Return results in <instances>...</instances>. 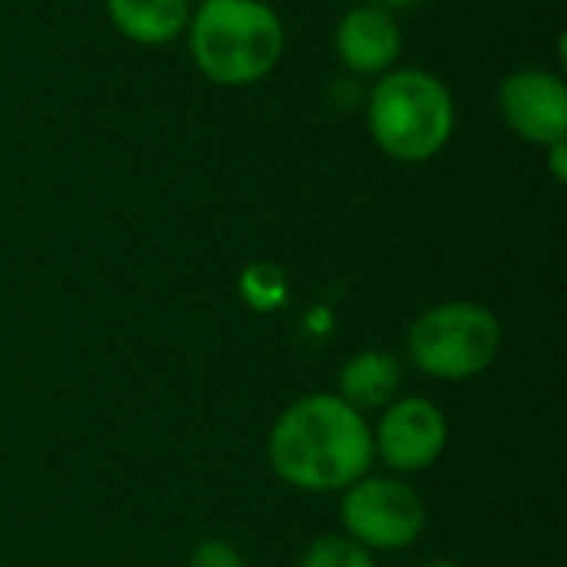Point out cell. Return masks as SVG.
<instances>
[{
	"label": "cell",
	"mask_w": 567,
	"mask_h": 567,
	"mask_svg": "<svg viewBox=\"0 0 567 567\" xmlns=\"http://www.w3.org/2000/svg\"><path fill=\"white\" fill-rule=\"evenodd\" d=\"M196 66L223 86L262 80L282 53V23L259 0H206L189 30Z\"/></svg>",
	"instance_id": "cell-2"
},
{
	"label": "cell",
	"mask_w": 567,
	"mask_h": 567,
	"mask_svg": "<svg viewBox=\"0 0 567 567\" xmlns=\"http://www.w3.org/2000/svg\"><path fill=\"white\" fill-rule=\"evenodd\" d=\"M113 27L136 43H166L189 20V0H106Z\"/></svg>",
	"instance_id": "cell-10"
},
{
	"label": "cell",
	"mask_w": 567,
	"mask_h": 567,
	"mask_svg": "<svg viewBox=\"0 0 567 567\" xmlns=\"http://www.w3.org/2000/svg\"><path fill=\"white\" fill-rule=\"evenodd\" d=\"M449 442V422L429 399H402L385 409L372 449L395 472H422L439 462Z\"/></svg>",
	"instance_id": "cell-6"
},
{
	"label": "cell",
	"mask_w": 567,
	"mask_h": 567,
	"mask_svg": "<svg viewBox=\"0 0 567 567\" xmlns=\"http://www.w3.org/2000/svg\"><path fill=\"white\" fill-rule=\"evenodd\" d=\"M385 7H409V3H415V0H382Z\"/></svg>",
	"instance_id": "cell-15"
},
{
	"label": "cell",
	"mask_w": 567,
	"mask_h": 567,
	"mask_svg": "<svg viewBox=\"0 0 567 567\" xmlns=\"http://www.w3.org/2000/svg\"><path fill=\"white\" fill-rule=\"evenodd\" d=\"M339 56L355 73H379L385 70L402 47V30L382 7H355L342 17L339 33Z\"/></svg>",
	"instance_id": "cell-8"
},
{
	"label": "cell",
	"mask_w": 567,
	"mask_h": 567,
	"mask_svg": "<svg viewBox=\"0 0 567 567\" xmlns=\"http://www.w3.org/2000/svg\"><path fill=\"white\" fill-rule=\"evenodd\" d=\"M243 296L256 309H276L286 299V276L276 266H252L243 272Z\"/></svg>",
	"instance_id": "cell-12"
},
{
	"label": "cell",
	"mask_w": 567,
	"mask_h": 567,
	"mask_svg": "<svg viewBox=\"0 0 567 567\" xmlns=\"http://www.w3.org/2000/svg\"><path fill=\"white\" fill-rule=\"evenodd\" d=\"M342 525L362 548L399 551L425 532V502L395 478H359L342 498Z\"/></svg>",
	"instance_id": "cell-5"
},
{
	"label": "cell",
	"mask_w": 567,
	"mask_h": 567,
	"mask_svg": "<svg viewBox=\"0 0 567 567\" xmlns=\"http://www.w3.org/2000/svg\"><path fill=\"white\" fill-rule=\"evenodd\" d=\"M425 567H458V565H449V561H435V565H425Z\"/></svg>",
	"instance_id": "cell-16"
},
{
	"label": "cell",
	"mask_w": 567,
	"mask_h": 567,
	"mask_svg": "<svg viewBox=\"0 0 567 567\" xmlns=\"http://www.w3.org/2000/svg\"><path fill=\"white\" fill-rule=\"evenodd\" d=\"M502 349L498 319L475 302H445L415 319L409 355L415 369L442 382H465L485 372Z\"/></svg>",
	"instance_id": "cell-4"
},
{
	"label": "cell",
	"mask_w": 567,
	"mask_h": 567,
	"mask_svg": "<svg viewBox=\"0 0 567 567\" xmlns=\"http://www.w3.org/2000/svg\"><path fill=\"white\" fill-rule=\"evenodd\" d=\"M455 123V106L442 80L425 70H399L369 96V126L375 143L405 163L435 156Z\"/></svg>",
	"instance_id": "cell-3"
},
{
	"label": "cell",
	"mask_w": 567,
	"mask_h": 567,
	"mask_svg": "<svg viewBox=\"0 0 567 567\" xmlns=\"http://www.w3.org/2000/svg\"><path fill=\"white\" fill-rule=\"evenodd\" d=\"M375 458L372 432L339 395L292 402L269 435V462L282 482L302 492H336L359 482Z\"/></svg>",
	"instance_id": "cell-1"
},
{
	"label": "cell",
	"mask_w": 567,
	"mask_h": 567,
	"mask_svg": "<svg viewBox=\"0 0 567 567\" xmlns=\"http://www.w3.org/2000/svg\"><path fill=\"white\" fill-rule=\"evenodd\" d=\"M299 567H375L369 551L362 545H355L352 538H319L309 545V551L302 555Z\"/></svg>",
	"instance_id": "cell-11"
},
{
	"label": "cell",
	"mask_w": 567,
	"mask_h": 567,
	"mask_svg": "<svg viewBox=\"0 0 567 567\" xmlns=\"http://www.w3.org/2000/svg\"><path fill=\"white\" fill-rule=\"evenodd\" d=\"M402 385V362L389 352H359L342 365L339 375V399L355 412L382 409Z\"/></svg>",
	"instance_id": "cell-9"
},
{
	"label": "cell",
	"mask_w": 567,
	"mask_h": 567,
	"mask_svg": "<svg viewBox=\"0 0 567 567\" xmlns=\"http://www.w3.org/2000/svg\"><path fill=\"white\" fill-rule=\"evenodd\" d=\"M502 113L508 126L532 143H561L567 133V86L545 70H518L502 83Z\"/></svg>",
	"instance_id": "cell-7"
},
{
	"label": "cell",
	"mask_w": 567,
	"mask_h": 567,
	"mask_svg": "<svg viewBox=\"0 0 567 567\" xmlns=\"http://www.w3.org/2000/svg\"><path fill=\"white\" fill-rule=\"evenodd\" d=\"M565 153H567V146H565V140L561 143H551V166H555V179L558 183H565Z\"/></svg>",
	"instance_id": "cell-14"
},
{
	"label": "cell",
	"mask_w": 567,
	"mask_h": 567,
	"mask_svg": "<svg viewBox=\"0 0 567 567\" xmlns=\"http://www.w3.org/2000/svg\"><path fill=\"white\" fill-rule=\"evenodd\" d=\"M189 567H243V558H239V551H236L229 542L209 538V542H203V545L193 551Z\"/></svg>",
	"instance_id": "cell-13"
}]
</instances>
